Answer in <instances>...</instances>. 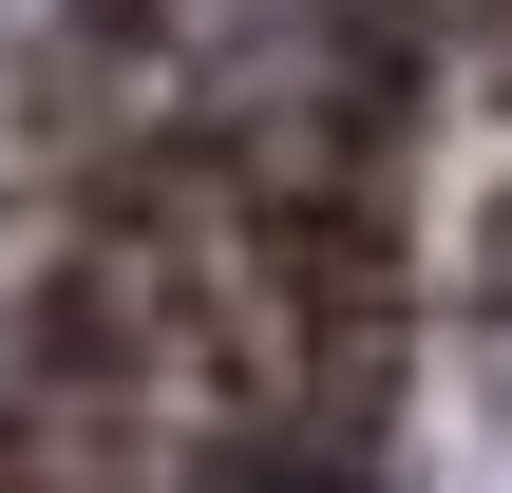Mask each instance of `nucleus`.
<instances>
[{
  "label": "nucleus",
  "mask_w": 512,
  "mask_h": 493,
  "mask_svg": "<svg viewBox=\"0 0 512 493\" xmlns=\"http://www.w3.org/2000/svg\"><path fill=\"white\" fill-rule=\"evenodd\" d=\"M475 323H512V190L475 209Z\"/></svg>",
  "instance_id": "nucleus-1"
},
{
  "label": "nucleus",
  "mask_w": 512,
  "mask_h": 493,
  "mask_svg": "<svg viewBox=\"0 0 512 493\" xmlns=\"http://www.w3.org/2000/svg\"><path fill=\"white\" fill-rule=\"evenodd\" d=\"M475 57H494V114H512V0H475Z\"/></svg>",
  "instance_id": "nucleus-2"
}]
</instances>
